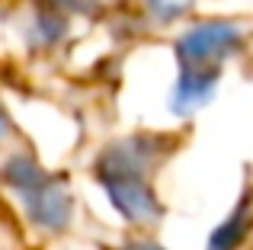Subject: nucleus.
<instances>
[{
	"mask_svg": "<svg viewBox=\"0 0 253 250\" xmlns=\"http://www.w3.org/2000/svg\"><path fill=\"white\" fill-rule=\"evenodd\" d=\"M250 221H253L250 206H247V202H241V206L234 208V215H231V218L215 231L209 250H237V247H241V241H244V234L250 231Z\"/></svg>",
	"mask_w": 253,
	"mask_h": 250,
	"instance_id": "f257e3e1",
	"label": "nucleus"
},
{
	"mask_svg": "<svg viewBox=\"0 0 253 250\" xmlns=\"http://www.w3.org/2000/svg\"><path fill=\"white\" fill-rule=\"evenodd\" d=\"M141 250H161V247H154L151 241H144V244H141Z\"/></svg>",
	"mask_w": 253,
	"mask_h": 250,
	"instance_id": "7ed1b4c3",
	"label": "nucleus"
},
{
	"mask_svg": "<svg viewBox=\"0 0 253 250\" xmlns=\"http://www.w3.org/2000/svg\"><path fill=\"white\" fill-rule=\"evenodd\" d=\"M3 128H6V116H3V109H0V138H3Z\"/></svg>",
	"mask_w": 253,
	"mask_h": 250,
	"instance_id": "f03ea898",
	"label": "nucleus"
}]
</instances>
